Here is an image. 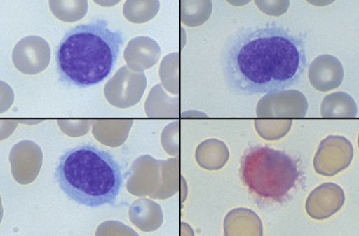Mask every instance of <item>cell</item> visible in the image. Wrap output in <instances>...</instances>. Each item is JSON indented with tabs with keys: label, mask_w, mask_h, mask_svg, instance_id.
I'll return each instance as SVG.
<instances>
[{
	"label": "cell",
	"mask_w": 359,
	"mask_h": 236,
	"mask_svg": "<svg viewBox=\"0 0 359 236\" xmlns=\"http://www.w3.org/2000/svg\"><path fill=\"white\" fill-rule=\"evenodd\" d=\"M220 64L233 93L253 96L297 84L307 60L302 38L271 26L242 27L231 34L222 47Z\"/></svg>",
	"instance_id": "1"
},
{
	"label": "cell",
	"mask_w": 359,
	"mask_h": 236,
	"mask_svg": "<svg viewBox=\"0 0 359 236\" xmlns=\"http://www.w3.org/2000/svg\"><path fill=\"white\" fill-rule=\"evenodd\" d=\"M123 42L122 32L111 30L104 19L70 29L56 52L60 81L78 88L102 83L111 74Z\"/></svg>",
	"instance_id": "2"
},
{
	"label": "cell",
	"mask_w": 359,
	"mask_h": 236,
	"mask_svg": "<svg viewBox=\"0 0 359 236\" xmlns=\"http://www.w3.org/2000/svg\"><path fill=\"white\" fill-rule=\"evenodd\" d=\"M55 179L69 200L93 208L114 205L123 183L121 167L113 155L90 144L65 153Z\"/></svg>",
	"instance_id": "3"
},
{
	"label": "cell",
	"mask_w": 359,
	"mask_h": 236,
	"mask_svg": "<svg viewBox=\"0 0 359 236\" xmlns=\"http://www.w3.org/2000/svg\"><path fill=\"white\" fill-rule=\"evenodd\" d=\"M239 172L250 195L262 208L287 204L306 181L299 159L266 146L248 148L241 158Z\"/></svg>",
	"instance_id": "4"
},
{
	"label": "cell",
	"mask_w": 359,
	"mask_h": 236,
	"mask_svg": "<svg viewBox=\"0 0 359 236\" xmlns=\"http://www.w3.org/2000/svg\"><path fill=\"white\" fill-rule=\"evenodd\" d=\"M353 154V146L348 139L330 135L319 146L313 159L314 169L320 175L334 176L349 167Z\"/></svg>",
	"instance_id": "5"
},
{
	"label": "cell",
	"mask_w": 359,
	"mask_h": 236,
	"mask_svg": "<svg viewBox=\"0 0 359 236\" xmlns=\"http://www.w3.org/2000/svg\"><path fill=\"white\" fill-rule=\"evenodd\" d=\"M12 58L14 66L19 71L35 75L49 66L51 60L50 46L41 36H28L18 42Z\"/></svg>",
	"instance_id": "6"
},
{
	"label": "cell",
	"mask_w": 359,
	"mask_h": 236,
	"mask_svg": "<svg viewBox=\"0 0 359 236\" xmlns=\"http://www.w3.org/2000/svg\"><path fill=\"white\" fill-rule=\"evenodd\" d=\"M308 102L297 90H285L266 93L257 106V116L269 118H304Z\"/></svg>",
	"instance_id": "7"
},
{
	"label": "cell",
	"mask_w": 359,
	"mask_h": 236,
	"mask_svg": "<svg viewBox=\"0 0 359 236\" xmlns=\"http://www.w3.org/2000/svg\"><path fill=\"white\" fill-rule=\"evenodd\" d=\"M345 200L341 186L332 182L324 183L309 194L306 202V211L313 219H327L342 208Z\"/></svg>",
	"instance_id": "8"
},
{
	"label": "cell",
	"mask_w": 359,
	"mask_h": 236,
	"mask_svg": "<svg viewBox=\"0 0 359 236\" xmlns=\"http://www.w3.org/2000/svg\"><path fill=\"white\" fill-rule=\"evenodd\" d=\"M308 76L314 88L321 92H327L341 85L344 78V70L337 57L323 55L312 62Z\"/></svg>",
	"instance_id": "9"
},
{
	"label": "cell",
	"mask_w": 359,
	"mask_h": 236,
	"mask_svg": "<svg viewBox=\"0 0 359 236\" xmlns=\"http://www.w3.org/2000/svg\"><path fill=\"white\" fill-rule=\"evenodd\" d=\"M42 159L41 150L34 141H20L13 148L10 155L14 178L23 170L36 176L41 167Z\"/></svg>",
	"instance_id": "10"
},
{
	"label": "cell",
	"mask_w": 359,
	"mask_h": 236,
	"mask_svg": "<svg viewBox=\"0 0 359 236\" xmlns=\"http://www.w3.org/2000/svg\"><path fill=\"white\" fill-rule=\"evenodd\" d=\"M358 108L354 99L344 92H336L327 96L321 106L323 118H355Z\"/></svg>",
	"instance_id": "11"
},
{
	"label": "cell",
	"mask_w": 359,
	"mask_h": 236,
	"mask_svg": "<svg viewBox=\"0 0 359 236\" xmlns=\"http://www.w3.org/2000/svg\"><path fill=\"white\" fill-rule=\"evenodd\" d=\"M53 14L60 20L66 22H75L85 17L88 11V2L77 0H60L50 1Z\"/></svg>",
	"instance_id": "12"
},
{
	"label": "cell",
	"mask_w": 359,
	"mask_h": 236,
	"mask_svg": "<svg viewBox=\"0 0 359 236\" xmlns=\"http://www.w3.org/2000/svg\"><path fill=\"white\" fill-rule=\"evenodd\" d=\"M255 123L260 136L271 141L285 137L292 125V120H257Z\"/></svg>",
	"instance_id": "13"
},
{
	"label": "cell",
	"mask_w": 359,
	"mask_h": 236,
	"mask_svg": "<svg viewBox=\"0 0 359 236\" xmlns=\"http://www.w3.org/2000/svg\"><path fill=\"white\" fill-rule=\"evenodd\" d=\"M256 4L264 13L279 17L287 11L290 2L286 0V1H257Z\"/></svg>",
	"instance_id": "14"
}]
</instances>
